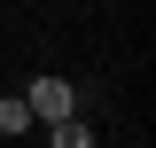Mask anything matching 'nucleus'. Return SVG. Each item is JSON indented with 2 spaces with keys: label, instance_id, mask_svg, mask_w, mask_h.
Listing matches in <instances>:
<instances>
[{
  "label": "nucleus",
  "instance_id": "obj_1",
  "mask_svg": "<svg viewBox=\"0 0 156 148\" xmlns=\"http://www.w3.org/2000/svg\"><path fill=\"white\" fill-rule=\"evenodd\" d=\"M23 109H31V125H70V117H78V86L47 70V78L23 86Z\"/></svg>",
  "mask_w": 156,
  "mask_h": 148
},
{
  "label": "nucleus",
  "instance_id": "obj_2",
  "mask_svg": "<svg viewBox=\"0 0 156 148\" xmlns=\"http://www.w3.org/2000/svg\"><path fill=\"white\" fill-rule=\"evenodd\" d=\"M47 148H94V125L70 117V125H47Z\"/></svg>",
  "mask_w": 156,
  "mask_h": 148
},
{
  "label": "nucleus",
  "instance_id": "obj_3",
  "mask_svg": "<svg viewBox=\"0 0 156 148\" xmlns=\"http://www.w3.org/2000/svg\"><path fill=\"white\" fill-rule=\"evenodd\" d=\"M0 132H31V109H23V93H0Z\"/></svg>",
  "mask_w": 156,
  "mask_h": 148
}]
</instances>
